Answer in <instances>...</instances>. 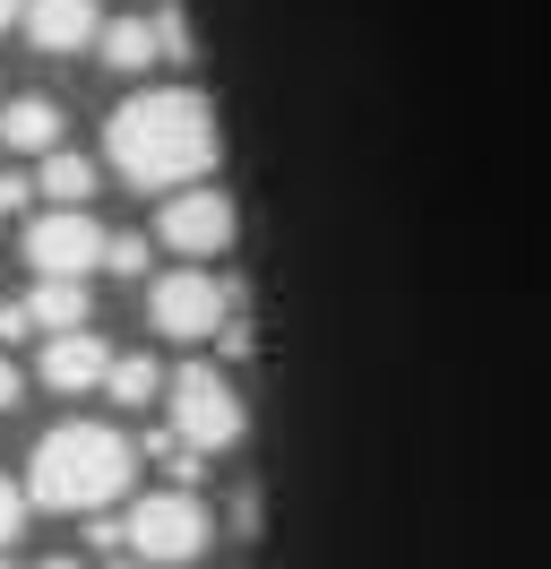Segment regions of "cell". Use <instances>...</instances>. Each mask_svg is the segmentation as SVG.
I'll return each mask as SVG.
<instances>
[{"mask_svg": "<svg viewBox=\"0 0 551 569\" xmlns=\"http://www.w3.org/2000/svg\"><path fill=\"white\" fill-rule=\"evenodd\" d=\"M103 156H112V173L130 181V190H199L216 173V104H207L199 87H138L130 104L103 121Z\"/></svg>", "mask_w": 551, "mask_h": 569, "instance_id": "6da1fadb", "label": "cell"}, {"mask_svg": "<svg viewBox=\"0 0 551 569\" xmlns=\"http://www.w3.org/2000/svg\"><path fill=\"white\" fill-rule=\"evenodd\" d=\"M130 475H138V449L112 423H52L34 440L27 500L34 509H61V518H103L112 500L130 492Z\"/></svg>", "mask_w": 551, "mask_h": 569, "instance_id": "7a4b0ae2", "label": "cell"}, {"mask_svg": "<svg viewBox=\"0 0 551 569\" xmlns=\"http://www.w3.org/2000/svg\"><path fill=\"white\" fill-rule=\"evenodd\" d=\"M121 527H130V561H147V569H190L207 552L216 518H207L199 492L164 483V492H138V509L121 518Z\"/></svg>", "mask_w": 551, "mask_h": 569, "instance_id": "3957f363", "label": "cell"}, {"mask_svg": "<svg viewBox=\"0 0 551 569\" xmlns=\"http://www.w3.org/2000/svg\"><path fill=\"white\" fill-rule=\"evenodd\" d=\"M241 284L233 277H207V268H172V277L147 284V320H156V337H224V320H233Z\"/></svg>", "mask_w": 551, "mask_h": 569, "instance_id": "277c9868", "label": "cell"}, {"mask_svg": "<svg viewBox=\"0 0 551 569\" xmlns=\"http://www.w3.org/2000/svg\"><path fill=\"white\" fill-rule=\"evenodd\" d=\"M241 431H250V415H241L224 371H207V362L172 371V440H190L199 458H216V449H233Z\"/></svg>", "mask_w": 551, "mask_h": 569, "instance_id": "5b68a950", "label": "cell"}, {"mask_svg": "<svg viewBox=\"0 0 551 569\" xmlns=\"http://www.w3.org/2000/svg\"><path fill=\"white\" fill-rule=\"evenodd\" d=\"M103 259H112V233H103L87 208H43L27 224V268L34 277H78L87 284Z\"/></svg>", "mask_w": 551, "mask_h": 569, "instance_id": "8992f818", "label": "cell"}, {"mask_svg": "<svg viewBox=\"0 0 551 569\" xmlns=\"http://www.w3.org/2000/svg\"><path fill=\"white\" fill-rule=\"evenodd\" d=\"M156 242L172 250V259H190V268H199V259H216V250H233V199H224V190H172L164 208H156Z\"/></svg>", "mask_w": 551, "mask_h": 569, "instance_id": "52a82bcc", "label": "cell"}, {"mask_svg": "<svg viewBox=\"0 0 551 569\" xmlns=\"http://www.w3.org/2000/svg\"><path fill=\"white\" fill-rule=\"evenodd\" d=\"M112 346H103L96 328H69V337H43V355H34V380L52 397H87V389H103L112 380Z\"/></svg>", "mask_w": 551, "mask_h": 569, "instance_id": "ba28073f", "label": "cell"}, {"mask_svg": "<svg viewBox=\"0 0 551 569\" xmlns=\"http://www.w3.org/2000/svg\"><path fill=\"white\" fill-rule=\"evenodd\" d=\"M27 43L34 52H87V43H103V0H27Z\"/></svg>", "mask_w": 551, "mask_h": 569, "instance_id": "9c48e42d", "label": "cell"}, {"mask_svg": "<svg viewBox=\"0 0 551 569\" xmlns=\"http://www.w3.org/2000/svg\"><path fill=\"white\" fill-rule=\"evenodd\" d=\"M0 147H9V156H61V104H52V96L0 104Z\"/></svg>", "mask_w": 551, "mask_h": 569, "instance_id": "30bf717a", "label": "cell"}, {"mask_svg": "<svg viewBox=\"0 0 551 569\" xmlns=\"http://www.w3.org/2000/svg\"><path fill=\"white\" fill-rule=\"evenodd\" d=\"M27 311H34V328H43V337H69V328H87V311H96V302H87V284H78V277H34Z\"/></svg>", "mask_w": 551, "mask_h": 569, "instance_id": "8fae6325", "label": "cell"}, {"mask_svg": "<svg viewBox=\"0 0 551 569\" xmlns=\"http://www.w3.org/2000/svg\"><path fill=\"white\" fill-rule=\"evenodd\" d=\"M96 52H103L121 78H138V70H156V61H164V36H156V18H112Z\"/></svg>", "mask_w": 551, "mask_h": 569, "instance_id": "7c38bea8", "label": "cell"}, {"mask_svg": "<svg viewBox=\"0 0 551 569\" xmlns=\"http://www.w3.org/2000/svg\"><path fill=\"white\" fill-rule=\"evenodd\" d=\"M34 190H43L52 208H87V199H96V164L61 147V156H43V164H34Z\"/></svg>", "mask_w": 551, "mask_h": 569, "instance_id": "4fadbf2b", "label": "cell"}, {"mask_svg": "<svg viewBox=\"0 0 551 569\" xmlns=\"http://www.w3.org/2000/svg\"><path fill=\"white\" fill-rule=\"evenodd\" d=\"M103 389L121 397V406H147V397H164V362H156V355H121Z\"/></svg>", "mask_w": 551, "mask_h": 569, "instance_id": "5bb4252c", "label": "cell"}, {"mask_svg": "<svg viewBox=\"0 0 551 569\" xmlns=\"http://www.w3.org/2000/svg\"><path fill=\"white\" fill-rule=\"evenodd\" d=\"M34 518V500H27V483H9V475H0V552H9V543H18V527H27Z\"/></svg>", "mask_w": 551, "mask_h": 569, "instance_id": "9a60e30c", "label": "cell"}, {"mask_svg": "<svg viewBox=\"0 0 551 569\" xmlns=\"http://www.w3.org/2000/svg\"><path fill=\"white\" fill-rule=\"evenodd\" d=\"M112 277H147V233H112V259H103Z\"/></svg>", "mask_w": 551, "mask_h": 569, "instance_id": "2e32d148", "label": "cell"}, {"mask_svg": "<svg viewBox=\"0 0 551 569\" xmlns=\"http://www.w3.org/2000/svg\"><path fill=\"white\" fill-rule=\"evenodd\" d=\"M156 36H164V61H190V18H181V9H156Z\"/></svg>", "mask_w": 551, "mask_h": 569, "instance_id": "e0dca14e", "label": "cell"}, {"mask_svg": "<svg viewBox=\"0 0 551 569\" xmlns=\"http://www.w3.org/2000/svg\"><path fill=\"white\" fill-rule=\"evenodd\" d=\"M27 337H43L34 311H27V302H0V346H27Z\"/></svg>", "mask_w": 551, "mask_h": 569, "instance_id": "ac0fdd59", "label": "cell"}, {"mask_svg": "<svg viewBox=\"0 0 551 569\" xmlns=\"http://www.w3.org/2000/svg\"><path fill=\"white\" fill-rule=\"evenodd\" d=\"M18 397H27V371H18V362H9V346H0V415H9Z\"/></svg>", "mask_w": 551, "mask_h": 569, "instance_id": "d6986e66", "label": "cell"}, {"mask_svg": "<svg viewBox=\"0 0 551 569\" xmlns=\"http://www.w3.org/2000/svg\"><path fill=\"white\" fill-rule=\"evenodd\" d=\"M27 199H34V181H27V173H0V216H18Z\"/></svg>", "mask_w": 551, "mask_h": 569, "instance_id": "ffe728a7", "label": "cell"}, {"mask_svg": "<svg viewBox=\"0 0 551 569\" xmlns=\"http://www.w3.org/2000/svg\"><path fill=\"white\" fill-rule=\"evenodd\" d=\"M18 18H27V0H0V27H18Z\"/></svg>", "mask_w": 551, "mask_h": 569, "instance_id": "44dd1931", "label": "cell"}, {"mask_svg": "<svg viewBox=\"0 0 551 569\" xmlns=\"http://www.w3.org/2000/svg\"><path fill=\"white\" fill-rule=\"evenodd\" d=\"M34 569H87V561H69V552H61V561H34Z\"/></svg>", "mask_w": 551, "mask_h": 569, "instance_id": "7402d4cb", "label": "cell"}, {"mask_svg": "<svg viewBox=\"0 0 551 569\" xmlns=\"http://www.w3.org/2000/svg\"><path fill=\"white\" fill-rule=\"evenodd\" d=\"M103 569H147V561H103Z\"/></svg>", "mask_w": 551, "mask_h": 569, "instance_id": "603a6c76", "label": "cell"}, {"mask_svg": "<svg viewBox=\"0 0 551 569\" xmlns=\"http://www.w3.org/2000/svg\"><path fill=\"white\" fill-rule=\"evenodd\" d=\"M0 569H18V561H9V552H0Z\"/></svg>", "mask_w": 551, "mask_h": 569, "instance_id": "cb8c5ba5", "label": "cell"}]
</instances>
